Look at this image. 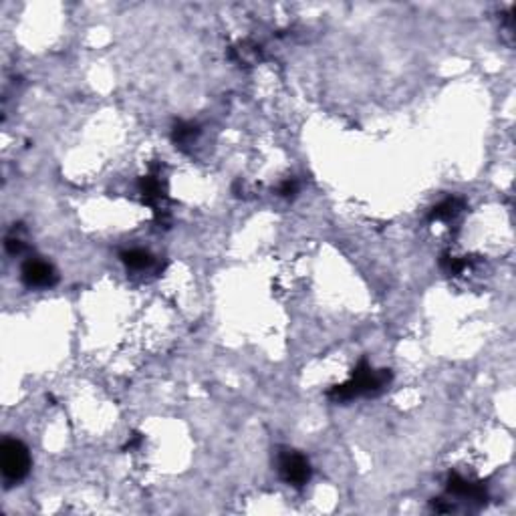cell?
Returning a JSON list of instances; mask_svg holds the SVG:
<instances>
[{"instance_id":"ba28073f","label":"cell","mask_w":516,"mask_h":516,"mask_svg":"<svg viewBox=\"0 0 516 516\" xmlns=\"http://www.w3.org/2000/svg\"><path fill=\"white\" fill-rule=\"evenodd\" d=\"M198 135H200V127L192 121H178L172 129V140L179 149H186L188 145H192L196 142Z\"/></svg>"},{"instance_id":"8fae6325","label":"cell","mask_w":516,"mask_h":516,"mask_svg":"<svg viewBox=\"0 0 516 516\" xmlns=\"http://www.w3.org/2000/svg\"><path fill=\"white\" fill-rule=\"evenodd\" d=\"M24 249H27V244H24V240L18 234H10L6 238V250L10 254H20V252H24Z\"/></svg>"},{"instance_id":"6da1fadb","label":"cell","mask_w":516,"mask_h":516,"mask_svg":"<svg viewBox=\"0 0 516 516\" xmlns=\"http://www.w3.org/2000/svg\"><path fill=\"white\" fill-rule=\"evenodd\" d=\"M392 381V374L388 369H374L367 359H361L349 377V381L333 385L327 395L333 401H351L359 395H377Z\"/></svg>"},{"instance_id":"4fadbf2b","label":"cell","mask_w":516,"mask_h":516,"mask_svg":"<svg viewBox=\"0 0 516 516\" xmlns=\"http://www.w3.org/2000/svg\"><path fill=\"white\" fill-rule=\"evenodd\" d=\"M140 442H142V436H140V434H133V438H131V440H127L125 450H133V448H138Z\"/></svg>"},{"instance_id":"7a4b0ae2","label":"cell","mask_w":516,"mask_h":516,"mask_svg":"<svg viewBox=\"0 0 516 516\" xmlns=\"http://www.w3.org/2000/svg\"><path fill=\"white\" fill-rule=\"evenodd\" d=\"M0 468L2 476L8 484L24 480L31 472V454L29 448L17 438H6L0 445Z\"/></svg>"},{"instance_id":"8992f818","label":"cell","mask_w":516,"mask_h":516,"mask_svg":"<svg viewBox=\"0 0 516 516\" xmlns=\"http://www.w3.org/2000/svg\"><path fill=\"white\" fill-rule=\"evenodd\" d=\"M464 206H466V204H464L462 198H458V196L444 198L440 204H436V206L429 210V214H427V220H429V222H436V220H444V222H448V220H454L458 214L462 212Z\"/></svg>"},{"instance_id":"30bf717a","label":"cell","mask_w":516,"mask_h":516,"mask_svg":"<svg viewBox=\"0 0 516 516\" xmlns=\"http://www.w3.org/2000/svg\"><path fill=\"white\" fill-rule=\"evenodd\" d=\"M440 265L445 270V274H452V277H458L460 272H464L466 268L470 267V260L460 258V256H452V254H444Z\"/></svg>"},{"instance_id":"52a82bcc","label":"cell","mask_w":516,"mask_h":516,"mask_svg":"<svg viewBox=\"0 0 516 516\" xmlns=\"http://www.w3.org/2000/svg\"><path fill=\"white\" fill-rule=\"evenodd\" d=\"M140 194H142L143 202L149 206H158L163 198V188H161V179L158 174H149L145 178L140 179Z\"/></svg>"},{"instance_id":"277c9868","label":"cell","mask_w":516,"mask_h":516,"mask_svg":"<svg viewBox=\"0 0 516 516\" xmlns=\"http://www.w3.org/2000/svg\"><path fill=\"white\" fill-rule=\"evenodd\" d=\"M20 277H22V283L31 288H51L59 281L54 268L40 258H29L22 265Z\"/></svg>"},{"instance_id":"3957f363","label":"cell","mask_w":516,"mask_h":516,"mask_svg":"<svg viewBox=\"0 0 516 516\" xmlns=\"http://www.w3.org/2000/svg\"><path fill=\"white\" fill-rule=\"evenodd\" d=\"M279 472L283 480L290 486L303 488L307 482L311 480V464L297 450H283L279 454Z\"/></svg>"},{"instance_id":"5b68a950","label":"cell","mask_w":516,"mask_h":516,"mask_svg":"<svg viewBox=\"0 0 516 516\" xmlns=\"http://www.w3.org/2000/svg\"><path fill=\"white\" fill-rule=\"evenodd\" d=\"M445 490L452 496H460V499H468L476 504H484L488 500V492L482 484H474V482L466 480L464 476L452 472L445 480Z\"/></svg>"},{"instance_id":"7c38bea8","label":"cell","mask_w":516,"mask_h":516,"mask_svg":"<svg viewBox=\"0 0 516 516\" xmlns=\"http://www.w3.org/2000/svg\"><path fill=\"white\" fill-rule=\"evenodd\" d=\"M297 192H299V182L295 178L285 179V182L279 186V194L283 198H293Z\"/></svg>"},{"instance_id":"9c48e42d","label":"cell","mask_w":516,"mask_h":516,"mask_svg":"<svg viewBox=\"0 0 516 516\" xmlns=\"http://www.w3.org/2000/svg\"><path fill=\"white\" fill-rule=\"evenodd\" d=\"M119 258H121V263H124L125 267L131 268V270H145V268H149L154 265V256L147 250L142 249L124 250L119 254Z\"/></svg>"}]
</instances>
